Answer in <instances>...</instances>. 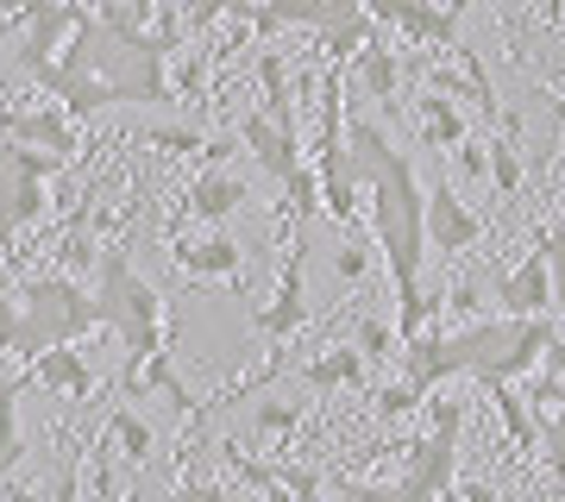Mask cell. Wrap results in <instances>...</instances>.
I'll list each match as a JSON object with an SVG mask.
<instances>
[{
  "mask_svg": "<svg viewBox=\"0 0 565 502\" xmlns=\"http://www.w3.org/2000/svg\"><path fill=\"white\" fill-rule=\"evenodd\" d=\"M170 258H177L182 277H195V282H226V289H239V270H245V252L239 239L226 233V226H207L195 221V233L189 226H170Z\"/></svg>",
  "mask_w": 565,
  "mask_h": 502,
  "instance_id": "ba28073f",
  "label": "cell"
},
{
  "mask_svg": "<svg viewBox=\"0 0 565 502\" xmlns=\"http://www.w3.org/2000/svg\"><path fill=\"white\" fill-rule=\"evenodd\" d=\"M364 13L390 32H403L408 44H459V13L434 7V0H364Z\"/></svg>",
  "mask_w": 565,
  "mask_h": 502,
  "instance_id": "30bf717a",
  "label": "cell"
},
{
  "mask_svg": "<svg viewBox=\"0 0 565 502\" xmlns=\"http://www.w3.org/2000/svg\"><path fill=\"white\" fill-rule=\"evenodd\" d=\"M245 201V182L226 177L221 163H207V177H195V189H189V207H182V221H207V226H226L233 214H239Z\"/></svg>",
  "mask_w": 565,
  "mask_h": 502,
  "instance_id": "d6986e66",
  "label": "cell"
},
{
  "mask_svg": "<svg viewBox=\"0 0 565 502\" xmlns=\"http://www.w3.org/2000/svg\"><path fill=\"white\" fill-rule=\"evenodd\" d=\"M345 170L371 201V239L390 264L396 289V340H415L434 327V308L422 289V252H427V182L415 177V158L390 145V132L364 114V95L345 100Z\"/></svg>",
  "mask_w": 565,
  "mask_h": 502,
  "instance_id": "6da1fadb",
  "label": "cell"
},
{
  "mask_svg": "<svg viewBox=\"0 0 565 502\" xmlns=\"http://www.w3.org/2000/svg\"><path fill=\"white\" fill-rule=\"evenodd\" d=\"M490 296L503 314H553V270H546V252L534 245L515 270H497L490 277Z\"/></svg>",
  "mask_w": 565,
  "mask_h": 502,
  "instance_id": "5bb4252c",
  "label": "cell"
},
{
  "mask_svg": "<svg viewBox=\"0 0 565 502\" xmlns=\"http://www.w3.org/2000/svg\"><path fill=\"white\" fill-rule=\"evenodd\" d=\"M446 7H452V13H465V7H490V0H446Z\"/></svg>",
  "mask_w": 565,
  "mask_h": 502,
  "instance_id": "e575fe53",
  "label": "cell"
},
{
  "mask_svg": "<svg viewBox=\"0 0 565 502\" xmlns=\"http://www.w3.org/2000/svg\"><path fill=\"white\" fill-rule=\"evenodd\" d=\"M258 95H264V114L282 126V132H302V114H296V82H289V63L282 51L264 44L258 51Z\"/></svg>",
  "mask_w": 565,
  "mask_h": 502,
  "instance_id": "ffe728a7",
  "label": "cell"
},
{
  "mask_svg": "<svg viewBox=\"0 0 565 502\" xmlns=\"http://www.w3.org/2000/svg\"><path fill=\"white\" fill-rule=\"evenodd\" d=\"M541 371H553V377L565 383V333H553V340H546V352H541Z\"/></svg>",
  "mask_w": 565,
  "mask_h": 502,
  "instance_id": "d6a6232c",
  "label": "cell"
},
{
  "mask_svg": "<svg viewBox=\"0 0 565 502\" xmlns=\"http://www.w3.org/2000/svg\"><path fill=\"white\" fill-rule=\"evenodd\" d=\"M32 383L57 389L63 402H88L95 396V371H88V359L76 352V340L70 345H44L39 359H32Z\"/></svg>",
  "mask_w": 565,
  "mask_h": 502,
  "instance_id": "e0dca14e",
  "label": "cell"
},
{
  "mask_svg": "<svg viewBox=\"0 0 565 502\" xmlns=\"http://www.w3.org/2000/svg\"><path fill=\"white\" fill-rule=\"evenodd\" d=\"M459 496H465V502H490L497 490H490V483H459Z\"/></svg>",
  "mask_w": 565,
  "mask_h": 502,
  "instance_id": "836d02e7",
  "label": "cell"
},
{
  "mask_svg": "<svg viewBox=\"0 0 565 502\" xmlns=\"http://www.w3.org/2000/svg\"><path fill=\"white\" fill-rule=\"evenodd\" d=\"M95 301H102V327H114L126 345V371L132 377L151 352L170 345V308H163V289L145 282L126 258V245H102V264H95Z\"/></svg>",
  "mask_w": 565,
  "mask_h": 502,
  "instance_id": "3957f363",
  "label": "cell"
},
{
  "mask_svg": "<svg viewBox=\"0 0 565 502\" xmlns=\"http://www.w3.org/2000/svg\"><path fill=\"white\" fill-rule=\"evenodd\" d=\"M352 76H359V95H371V100H396L403 95V57L390 51L384 32H371V39L352 51Z\"/></svg>",
  "mask_w": 565,
  "mask_h": 502,
  "instance_id": "ac0fdd59",
  "label": "cell"
},
{
  "mask_svg": "<svg viewBox=\"0 0 565 502\" xmlns=\"http://www.w3.org/2000/svg\"><path fill=\"white\" fill-rule=\"evenodd\" d=\"M427 440H415V459L396 478V502H422V496H452L459 490V440H465V402L452 396H427Z\"/></svg>",
  "mask_w": 565,
  "mask_h": 502,
  "instance_id": "5b68a950",
  "label": "cell"
},
{
  "mask_svg": "<svg viewBox=\"0 0 565 502\" xmlns=\"http://www.w3.org/2000/svg\"><path fill=\"white\" fill-rule=\"evenodd\" d=\"M13 333H20V282L0 277V352L13 359Z\"/></svg>",
  "mask_w": 565,
  "mask_h": 502,
  "instance_id": "f546056e",
  "label": "cell"
},
{
  "mask_svg": "<svg viewBox=\"0 0 565 502\" xmlns=\"http://www.w3.org/2000/svg\"><path fill=\"white\" fill-rule=\"evenodd\" d=\"M490 402H497V415H503V434L515 452H541V415H534V402H527V389H515V383H484Z\"/></svg>",
  "mask_w": 565,
  "mask_h": 502,
  "instance_id": "44dd1931",
  "label": "cell"
},
{
  "mask_svg": "<svg viewBox=\"0 0 565 502\" xmlns=\"http://www.w3.org/2000/svg\"><path fill=\"white\" fill-rule=\"evenodd\" d=\"M364 402H371V408H377V415H384V421H403V415H415V408H427V396L422 389H415V383H371V389H364Z\"/></svg>",
  "mask_w": 565,
  "mask_h": 502,
  "instance_id": "d4e9b609",
  "label": "cell"
},
{
  "mask_svg": "<svg viewBox=\"0 0 565 502\" xmlns=\"http://www.w3.org/2000/svg\"><path fill=\"white\" fill-rule=\"evenodd\" d=\"M408 120H415V145H422V151H452V145L471 139L465 107H459V100H446V95H434V88H422V95H415Z\"/></svg>",
  "mask_w": 565,
  "mask_h": 502,
  "instance_id": "9a60e30c",
  "label": "cell"
},
{
  "mask_svg": "<svg viewBox=\"0 0 565 502\" xmlns=\"http://www.w3.org/2000/svg\"><path fill=\"white\" fill-rule=\"evenodd\" d=\"M396 327H384V321H371V314H359V352L364 359H390V352H396Z\"/></svg>",
  "mask_w": 565,
  "mask_h": 502,
  "instance_id": "f1b7e54d",
  "label": "cell"
},
{
  "mask_svg": "<svg viewBox=\"0 0 565 502\" xmlns=\"http://www.w3.org/2000/svg\"><path fill=\"white\" fill-rule=\"evenodd\" d=\"M478 239H484L478 214H471V207L459 201V189H452V182L434 177V182H427V245L459 258V252H471Z\"/></svg>",
  "mask_w": 565,
  "mask_h": 502,
  "instance_id": "7c38bea8",
  "label": "cell"
},
{
  "mask_svg": "<svg viewBox=\"0 0 565 502\" xmlns=\"http://www.w3.org/2000/svg\"><path fill=\"white\" fill-rule=\"evenodd\" d=\"M282 207H289V221L296 226H308L315 214H321V170H315V158L289 170V182H282Z\"/></svg>",
  "mask_w": 565,
  "mask_h": 502,
  "instance_id": "cb8c5ba5",
  "label": "cell"
},
{
  "mask_svg": "<svg viewBox=\"0 0 565 502\" xmlns=\"http://www.w3.org/2000/svg\"><path fill=\"white\" fill-rule=\"evenodd\" d=\"M177 7H182V25H189V39L214 32V20H226V13H252V0H177Z\"/></svg>",
  "mask_w": 565,
  "mask_h": 502,
  "instance_id": "484cf974",
  "label": "cell"
},
{
  "mask_svg": "<svg viewBox=\"0 0 565 502\" xmlns=\"http://www.w3.org/2000/svg\"><path fill=\"white\" fill-rule=\"evenodd\" d=\"M452 158H459V170H465V177H490V145L465 139V145H452Z\"/></svg>",
  "mask_w": 565,
  "mask_h": 502,
  "instance_id": "1f68e13d",
  "label": "cell"
},
{
  "mask_svg": "<svg viewBox=\"0 0 565 502\" xmlns=\"http://www.w3.org/2000/svg\"><path fill=\"white\" fill-rule=\"evenodd\" d=\"M102 327V301L88 296L76 277H20V333H13V359H39L44 345L88 340Z\"/></svg>",
  "mask_w": 565,
  "mask_h": 502,
  "instance_id": "277c9868",
  "label": "cell"
},
{
  "mask_svg": "<svg viewBox=\"0 0 565 502\" xmlns=\"http://www.w3.org/2000/svg\"><path fill=\"white\" fill-rule=\"evenodd\" d=\"M20 389H25V377H0V478H13V464L25 459V440H20Z\"/></svg>",
  "mask_w": 565,
  "mask_h": 502,
  "instance_id": "7402d4cb",
  "label": "cell"
},
{
  "mask_svg": "<svg viewBox=\"0 0 565 502\" xmlns=\"http://www.w3.org/2000/svg\"><path fill=\"white\" fill-rule=\"evenodd\" d=\"M302 427V408H289V402H258V434H270V440H289Z\"/></svg>",
  "mask_w": 565,
  "mask_h": 502,
  "instance_id": "83f0119b",
  "label": "cell"
},
{
  "mask_svg": "<svg viewBox=\"0 0 565 502\" xmlns=\"http://www.w3.org/2000/svg\"><path fill=\"white\" fill-rule=\"evenodd\" d=\"M541 452H546V471H553V478L565 483V402L541 421Z\"/></svg>",
  "mask_w": 565,
  "mask_h": 502,
  "instance_id": "4316f807",
  "label": "cell"
},
{
  "mask_svg": "<svg viewBox=\"0 0 565 502\" xmlns=\"http://www.w3.org/2000/svg\"><path fill=\"white\" fill-rule=\"evenodd\" d=\"M364 264H371V252H364V245H340V252H333V277H340V282H359Z\"/></svg>",
  "mask_w": 565,
  "mask_h": 502,
  "instance_id": "4dcf8cb0",
  "label": "cell"
},
{
  "mask_svg": "<svg viewBox=\"0 0 565 502\" xmlns=\"http://www.w3.org/2000/svg\"><path fill=\"white\" fill-rule=\"evenodd\" d=\"M20 13H25L20 63H25V76H39L44 63H57V44L76 32V20L88 7H76V0H20Z\"/></svg>",
  "mask_w": 565,
  "mask_h": 502,
  "instance_id": "9c48e42d",
  "label": "cell"
},
{
  "mask_svg": "<svg viewBox=\"0 0 565 502\" xmlns=\"http://www.w3.org/2000/svg\"><path fill=\"white\" fill-rule=\"evenodd\" d=\"M0 139L39 145V151H63V158L82 151V132H76V114H70V107H7V114H0Z\"/></svg>",
  "mask_w": 565,
  "mask_h": 502,
  "instance_id": "4fadbf2b",
  "label": "cell"
},
{
  "mask_svg": "<svg viewBox=\"0 0 565 502\" xmlns=\"http://www.w3.org/2000/svg\"><path fill=\"white\" fill-rule=\"evenodd\" d=\"M177 51L182 44L158 25L120 32L102 13H82L76 32L63 39L57 63L39 70V88L57 107H70L76 120L107 114V107H163V100H177V88H170V57Z\"/></svg>",
  "mask_w": 565,
  "mask_h": 502,
  "instance_id": "7a4b0ae2",
  "label": "cell"
},
{
  "mask_svg": "<svg viewBox=\"0 0 565 502\" xmlns=\"http://www.w3.org/2000/svg\"><path fill=\"white\" fill-rule=\"evenodd\" d=\"M364 352H359V340L352 345H327V352H315V359L308 364H296V371H302V383L308 389H315V396H333V389H371V377H364Z\"/></svg>",
  "mask_w": 565,
  "mask_h": 502,
  "instance_id": "2e32d148",
  "label": "cell"
},
{
  "mask_svg": "<svg viewBox=\"0 0 565 502\" xmlns=\"http://www.w3.org/2000/svg\"><path fill=\"white\" fill-rule=\"evenodd\" d=\"M102 434L120 446V459H126V464H145V459H151V421H145L139 408H114Z\"/></svg>",
  "mask_w": 565,
  "mask_h": 502,
  "instance_id": "603a6c76",
  "label": "cell"
},
{
  "mask_svg": "<svg viewBox=\"0 0 565 502\" xmlns=\"http://www.w3.org/2000/svg\"><path fill=\"white\" fill-rule=\"evenodd\" d=\"M70 163L76 158H63V151L0 139V245H13L25 226L44 221V182L63 177Z\"/></svg>",
  "mask_w": 565,
  "mask_h": 502,
  "instance_id": "8992f818",
  "label": "cell"
},
{
  "mask_svg": "<svg viewBox=\"0 0 565 502\" xmlns=\"http://www.w3.org/2000/svg\"><path fill=\"white\" fill-rule=\"evenodd\" d=\"M308 321H315V301H308V226H296L289 258H282V277H277V296L258 308V333L282 352Z\"/></svg>",
  "mask_w": 565,
  "mask_h": 502,
  "instance_id": "52a82bcc",
  "label": "cell"
},
{
  "mask_svg": "<svg viewBox=\"0 0 565 502\" xmlns=\"http://www.w3.org/2000/svg\"><path fill=\"white\" fill-rule=\"evenodd\" d=\"M239 145L252 151V158H258L264 182H277V189L289 182V170H296V163H308V151H302V132H282V126L270 120L264 107H252V114L239 120Z\"/></svg>",
  "mask_w": 565,
  "mask_h": 502,
  "instance_id": "8fae6325",
  "label": "cell"
}]
</instances>
